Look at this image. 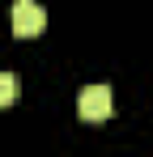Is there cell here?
I'll return each mask as SVG.
<instances>
[{
	"mask_svg": "<svg viewBox=\"0 0 153 157\" xmlns=\"http://www.w3.org/2000/svg\"><path fill=\"white\" fill-rule=\"evenodd\" d=\"M9 26H13L17 38H38V34L47 30V13H43V4H34V0H13Z\"/></svg>",
	"mask_w": 153,
	"mask_h": 157,
	"instance_id": "1",
	"label": "cell"
},
{
	"mask_svg": "<svg viewBox=\"0 0 153 157\" xmlns=\"http://www.w3.org/2000/svg\"><path fill=\"white\" fill-rule=\"evenodd\" d=\"M17 98H22V81L13 72H0V106H13Z\"/></svg>",
	"mask_w": 153,
	"mask_h": 157,
	"instance_id": "3",
	"label": "cell"
},
{
	"mask_svg": "<svg viewBox=\"0 0 153 157\" xmlns=\"http://www.w3.org/2000/svg\"><path fill=\"white\" fill-rule=\"evenodd\" d=\"M111 110H115V98H111L106 85H89V89H81V98H76V115H81L85 123H102V119H111Z\"/></svg>",
	"mask_w": 153,
	"mask_h": 157,
	"instance_id": "2",
	"label": "cell"
}]
</instances>
